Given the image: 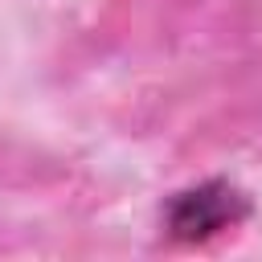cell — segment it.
Wrapping results in <instances>:
<instances>
[{
  "label": "cell",
  "instance_id": "cell-1",
  "mask_svg": "<svg viewBox=\"0 0 262 262\" xmlns=\"http://www.w3.org/2000/svg\"><path fill=\"white\" fill-rule=\"evenodd\" d=\"M250 196L233 184V180H201V184H188L180 192H172L164 201V233L172 242H209L233 225H242L250 217Z\"/></svg>",
  "mask_w": 262,
  "mask_h": 262
}]
</instances>
